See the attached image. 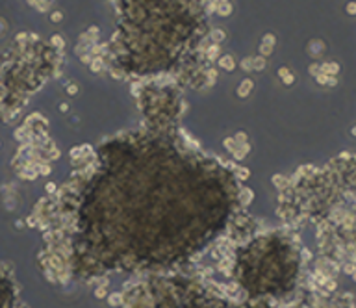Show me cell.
<instances>
[{
	"instance_id": "1",
	"label": "cell",
	"mask_w": 356,
	"mask_h": 308,
	"mask_svg": "<svg viewBox=\"0 0 356 308\" xmlns=\"http://www.w3.org/2000/svg\"><path fill=\"white\" fill-rule=\"evenodd\" d=\"M252 87H254V82L252 80H243V82L239 84V87H237V95L241 97V99H245V97H249V93L252 91Z\"/></svg>"
},
{
	"instance_id": "2",
	"label": "cell",
	"mask_w": 356,
	"mask_h": 308,
	"mask_svg": "<svg viewBox=\"0 0 356 308\" xmlns=\"http://www.w3.org/2000/svg\"><path fill=\"white\" fill-rule=\"evenodd\" d=\"M278 76L282 78V82L286 84V85H291V84H293V80H295V78H293V74L289 73V69H288V67H280V69H278Z\"/></svg>"
},
{
	"instance_id": "3",
	"label": "cell",
	"mask_w": 356,
	"mask_h": 308,
	"mask_svg": "<svg viewBox=\"0 0 356 308\" xmlns=\"http://www.w3.org/2000/svg\"><path fill=\"white\" fill-rule=\"evenodd\" d=\"M337 71H339L337 63H325L321 67V74H326V76H334V74H337Z\"/></svg>"
},
{
	"instance_id": "4",
	"label": "cell",
	"mask_w": 356,
	"mask_h": 308,
	"mask_svg": "<svg viewBox=\"0 0 356 308\" xmlns=\"http://www.w3.org/2000/svg\"><path fill=\"white\" fill-rule=\"evenodd\" d=\"M226 37V34L221 30V28H215V30H212V34H210V41H213V45H219V43L223 41Z\"/></svg>"
},
{
	"instance_id": "5",
	"label": "cell",
	"mask_w": 356,
	"mask_h": 308,
	"mask_svg": "<svg viewBox=\"0 0 356 308\" xmlns=\"http://www.w3.org/2000/svg\"><path fill=\"white\" fill-rule=\"evenodd\" d=\"M217 11L221 17H226V15H230L232 13V6H230V2H221V4H217Z\"/></svg>"
},
{
	"instance_id": "6",
	"label": "cell",
	"mask_w": 356,
	"mask_h": 308,
	"mask_svg": "<svg viewBox=\"0 0 356 308\" xmlns=\"http://www.w3.org/2000/svg\"><path fill=\"white\" fill-rule=\"evenodd\" d=\"M219 65H221L224 71H234V60H232V56H223V58H219Z\"/></svg>"
},
{
	"instance_id": "7",
	"label": "cell",
	"mask_w": 356,
	"mask_h": 308,
	"mask_svg": "<svg viewBox=\"0 0 356 308\" xmlns=\"http://www.w3.org/2000/svg\"><path fill=\"white\" fill-rule=\"evenodd\" d=\"M232 264H234V262H232V258H224V260H221V262H219V271H223V273H224V275H230V271H232Z\"/></svg>"
},
{
	"instance_id": "8",
	"label": "cell",
	"mask_w": 356,
	"mask_h": 308,
	"mask_svg": "<svg viewBox=\"0 0 356 308\" xmlns=\"http://www.w3.org/2000/svg\"><path fill=\"white\" fill-rule=\"evenodd\" d=\"M252 67H254L256 71H263V69H265V58H263V56L252 58Z\"/></svg>"
},
{
	"instance_id": "9",
	"label": "cell",
	"mask_w": 356,
	"mask_h": 308,
	"mask_svg": "<svg viewBox=\"0 0 356 308\" xmlns=\"http://www.w3.org/2000/svg\"><path fill=\"white\" fill-rule=\"evenodd\" d=\"M206 56H208V60H210V62H212V60H215V58L219 56V45H212V46L208 48Z\"/></svg>"
},
{
	"instance_id": "10",
	"label": "cell",
	"mask_w": 356,
	"mask_h": 308,
	"mask_svg": "<svg viewBox=\"0 0 356 308\" xmlns=\"http://www.w3.org/2000/svg\"><path fill=\"white\" fill-rule=\"evenodd\" d=\"M251 199H252V191L245 187V189L241 191V204H245V206H247L249 203H251Z\"/></svg>"
},
{
	"instance_id": "11",
	"label": "cell",
	"mask_w": 356,
	"mask_h": 308,
	"mask_svg": "<svg viewBox=\"0 0 356 308\" xmlns=\"http://www.w3.org/2000/svg\"><path fill=\"white\" fill-rule=\"evenodd\" d=\"M89 65H91V71H93V73H100V71H102V58H95V60H91Z\"/></svg>"
},
{
	"instance_id": "12",
	"label": "cell",
	"mask_w": 356,
	"mask_h": 308,
	"mask_svg": "<svg viewBox=\"0 0 356 308\" xmlns=\"http://www.w3.org/2000/svg\"><path fill=\"white\" fill-rule=\"evenodd\" d=\"M50 41H52V45H54V46H58V48H63V45H65V41H63V37H61L59 34H54Z\"/></svg>"
},
{
	"instance_id": "13",
	"label": "cell",
	"mask_w": 356,
	"mask_h": 308,
	"mask_svg": "<svg viewBox=\"0 0 356 308\" xmlns=\"http://www.w3.org/2000/svg\"><path fill=\"white\" fill-rule=\"evenodd\" d=\"M260 52H262V56H263V58H265V56H271V52H273V46H269V45L262 43V45H260Z\"/></svg>"
},
{
	"instance_id": "14",
	"label": "cell",
	"mask_w": 356,
	"mask_h": 308,
	"mask_svg": "<svg viewBox=\"0 0 356 308\" xmlns=\"http://www.w3.org/2000/svg\"><path fill=\"white\" fill-rule=\"evenodd\" d=\"M236 143H237V141L234 139V138H226V139H224V147H226L230 152H234V150H236Z\"/></svg>"
},
{
	"instance_id": "15",
	"label": "cell",
	"mask_w": 356,
	"mask_h": 308,
	"mask_svg": "<svg viewBox=\"0 0 356 308\" xmlns=\"http://www.w3.org/2000/svg\"><path fill=\"white\" fill-rule=\"evenodd\" d=\"M262 43H265V45H269V46H275L277 39H275V35H273V34H265V35H263V39H262Z\"/></svg>"
},
{
	"instance_id": "16",
	"label": "cell",
	"mask_w": 356,
	"mask_h": 308,
	"mask_svg": "<svg viewBox=\"0 0 356 308\" xmlns=\"http://www.w3.org/2000/svg\"><path fill=\"white\" fill-rule=\"evenodd\" d=\"M241 69L243 71H252L254 67H252V58H245L243 62H241Z\"/></svg>"
},
{
	"instance_id": "17",
	"label": "cell",
	"mask_w": 356,
	"mask_h": 308,
	"mask_svg": "<svg viewBox=\"0 0 356 308\" xmlns=\"http://www.w3.org/2000/svg\"><path fill=\"white\" fill-rule=\"evenodd\" d=\"M121 301H122L121 293H113V295H110V305H111V306H117V305H121Z\"/></svg>"
},
{
	"instance_id": "18",
	"label": "cell",
	"mask_w": 356,
	"mask_h": 308,
	"mask_svg": "<svg viewBox=\"0 0 356 308\" xmlns=\"http://www.w3.org/2000/svg\"><path fill=\"white\" fill-rule=\"evenodd\" d=\"M273 182H275L277 187H282V186H286V178H284L282 175H275V176H273Z\"/></svg>"
},
{
	"instance_id": "19",
	"label": "cell",
	"mask_w": 356,
	"mask_h": 308,
	"mask_svg": "<svg viewBox=\"0 0 356 308\" xmlns=\"http://www.w3.org/2000/svg\"><path fill=\"white\" fill-rule=\"evenodd\" d=\"M67 93H69L71 97H76V93H78V85H76V84H69V85H67Z\"/></svg>"
},
{
	"instance_id": "20",
	"label": "cell",
	"mask_w": 356,
	"mask_h": 308,
	"mask_svg": "<svg viewBox=\"0 0 356 308\" xmlns=\"http://www.w3.org/2000/svg\"><path fill=\"white\" fill-rule=\"evenodd\" d=\"M347 13L349 15H356V2H349L347 4Z\"/></svg>"
},
{
	"instance_id": "21",
	"label": "cell",
	"mask_w": 356,
	"mask_h": 308,
	"mask_svg": "<svg viewBox=\"0 0 356 308\" xmlns=\"http://www.w3.org/2000/svg\"><path fill=\"white\" fill-rule=\"evenodd\" d=\"M95 297H97V299H102V297H106V288H104V286L97 288V291H95Z\"/></svg>"
},
{
	"instance_id": "22",
	"label": "cell",
	"mask_w": 356,
	"mask_h": 308,
	"mask_svg": "<svg viewBox=\"0 0 356 308\" xmlns=\"http://www.w3.org/2000/svg\"><path fill=\"white\" fill-rule=\"evenodd\" d=\"M234 139H236L237 143H247V134H245V132H239Z\"/></svg>"
},
{
	"instance_id": "23",
	"label": "cell",
	"mask_w": 356,
	"mask_h": 308,
	"mask_svg": "<svg viewBox=\"0 0 356 308\" xmlns=\"http://www.w3.org/2000/svg\"><path fill=\"white\" fill-rule=\"evenodd\" d=\"M50 19H52V22H61V19H63V15H61V11H54Z\"/></svg>"
},
{
	"instance_id": "24",
	"label": "cell",
	"mask_w": 356,
	"mask_h": 308,
	"mask_svg": "<svg viewBox=\"0 0 356 308\" xmlns=\"http://www.w3.org/2000/svg\"><path fill=\"white\" fill-rule=\"evenodd\" d=\"M239 176H241V180H245V178L249 176V169H245V167H243V169L239 171Z\"/></svg>"
},
{
	"instance_id": "25",
	"label": "cell",
	"mask_w": 356,
	"mask_h": 308,
	"mask_svg": "<svg viewBox=\"0 0 356 308\" xmlns=\"http://www.w3.org/2000/svg\"><path fill=\"white\" fill-rule=\"evenodd\" d=\"M354 269H356V267L353 266V264H349V266H345V271H347L349 275H353V273H354Z\"/></svg>"
},
{
	"instance_id": "26",
	"label": "cell",
	"mask_w": 356,
	"mask_h": 308,
	"mask_svg": "<svg viewBox=\"0 0 356 308\" xmlns=\"http://www.w3.org/2000/svg\"><path fill=\"white\" fill-rule=\"evenodd\" d=\"M46 191H50V193H52V191H56V186H54V184H48V186H46Z\"/></svg>"
},
{
	"instance_id": "27",
	"label": "cell",
	"mask_w": 356,
	"mask_h": 308,
	"mask_svg": "<svg viewBox=\"0 0 356 308\" xmlns=\"http://www.w3.org/2000/svg\"><path fill=\"white\" fill-rule=\"evenodd\" d=\"M59 108H61V111H67V108H69V106H67V104L63 102V104H61V106H59Z\"/></svg>"
},
{
	"instance_id": "28",
	"label": "cell",
	"mask_w": 356,
	"mask_h": 308,
	"mask_svg": "<svg viewBox=\"0 0 356 308\" xmlns=\"http://www.w3.org/2000/svg\"><path fill=\"white\" fill-rule=\"evenodd\" d=\"M353 136H356V126L353 128Z\"/></svg>"
},
{
	"instance_id": "29",
	"label": "cell",
	"mask_w": 356,
	"mask_h": 308,
	"mask_svg": "<svg viewBox=\"0 0 356 308\" xmlns=\"http://www.w3.org/2000/svg\"><path fill=\"white\" fill-rule=\"evenodd\" d=\"M353 278H354V280H356V269H354V273H353Z\"/></svg>"
}]
</instances>
